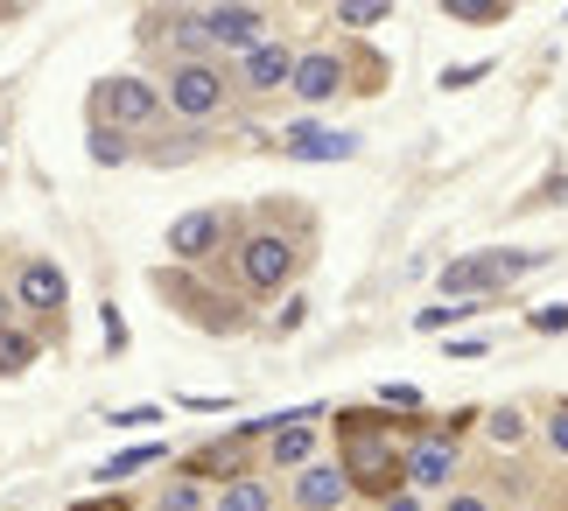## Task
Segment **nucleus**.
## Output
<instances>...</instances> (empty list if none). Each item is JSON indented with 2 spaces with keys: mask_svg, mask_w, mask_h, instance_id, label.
<instances>
[{
  "mask_svg": "<svg viewBox=\"0 0 568 511\" xmlns=\"http://www.w3.org/2000/svg\"><path fill=\"white\" fill-rule=\"evenodd\" d=\"M337 470L352 498H393L407 491V449H393V413L379 407H337Z\"/></svg>",
  "mask_w": 568,
  "mask_h": 511,
  "instance_id": "1",
  "label": "nucleus"
},
{
  "mask_svg": "<svg viewBox=\"0 0 568 511\" xmlns=\"http://www.w3.org/2000/svg\"><path fill=\"white\" fill-rule=\"evenodd\" d=\"M155 295H162V308H176L183 323L204 329V337H239V329L253 323L246 302H232V295H217V287H204L190 266H155Z\"/></svg>",
  "mask_w": 568,
  "mask_h": 511,
  "instance_id": "2",
  "label": "nucleus"
},
{
  "mask_svg": "<svg viewBox=\"0 0 568 511\" xmlns=\"http://www.w3.org/2000/svg\"><path fill=\"white\" fill-rule=\"evenodd\" d=\"M232 92L239 84L225 78V63L217 57H190V63H169V78H162V105L176 120H190V126H204V120H217L232 105Z\"/></svg>",
  "mask_w": 568,
  "mask_h": 511,
  "instance_id": "3",
  "label": "nucleus"
},
{
  "mask_svg": "<svg viewBox=\"0 0 568 511\" xmlns=\"http://www.w3.org/2000/svg\"><path fill=\"white\" fill-rule=\"evenodd\" d=\"M548 266V253H470V259H449L443 266V295L456 302H491L498 287H513L519 274Z\"/></svg>",
  "mask_w": 568,
  "mask_h": 511,
  "instance_id": "4",
  "label": "nucleus"
},
{
  "mask_svg": "<svg viewBox=\"0 0 568 511\" xmlns=\"http://www.w3.org/2000/svg\"><path fill=\"white\" fill-rule=\"evenodd\" d=\"M155 120H162V84H155V78L113 71V78H99V84H92V126H120V133H134V126H155Z\"/></svg>",
  "mask_w": 568,
  "mask_h": 511,
  "instance_id": "5",
  "label": "nucleus"
},
{
  "mask_svg": "<svg viewBox=\"0 0 568 511\" xmlns=\"http://www.w3.org/2000/svg\"><path fill=\"white\" fill-rule=\"evenodd\" d=\"M260 435H274L267 420H239L225 441H204V449L183 456V477H190V483H217V491H225V483H239V477H253V441H260Z\"/></svg>",
  "mask_w": 568,
  "mask_h": 511,
  "instance_id": "6",
  "label": "nucleus"
},
{
  "mask_svg": "<svg viewBox=\"0 0 568 511\" xmlns=\"http://www.w3.org/2000/svg\"><path fill=\"white\" fill-rule=\"evenodd\" d=\"M302 274V246L288 232H246L239 238V280L253 287V295H281Z\"/></svg>",
  "mask_w": 568,
  "mask_h": 511,
  "instance_id": "7",
  "label": "nucleus"
},
{
  "mask_svg": "<svg viewBox=\"0 0 568 511\" xmlns=\"http://www.w3.org/2000/svg\"><path fill=\"white\" fill-rule=\"evenodd\" d=\"M63 302H71L63 266H57V259H21V274H14V308H21V316H36L42 329H57V344H63Z\"/></svg>",
  "mask_w": 568,
  "mask_h": 511,
  "instance_id": "8",
  "label": "nucleus"
},
{
  "mask_svg": "<svg viewBox=\"0 0 568 511\" xmlns=\"http://www.w3.org/2000/svg\"><path fill=\"white\" fill-rule=\"evenodd\" d=\"M196 21H204V50L217 57H246L267 42V8H196Z\"/></svg>",
  "mask_w": 568,
  "mask_h": 511,
  "instance_id": "9",
  "label": "nucleus"
},
{
  "mask_svg": "<svg viewBox=\"0 0 568 511\" xmlns=\"http://www.w3.org/2000/svg\"><path fill=\"white\" fill-rule=\"evenodd\" d=\"M456 470H464V449H456L449 435L422 428V435L407 441V491H449Z\"/></svg>",
  "mask_w": 568,
  "mask_h": 511,
  "instance_id": "10",
  "label": "nucleus"
},
{
  "mask_svg": "<svg viewBox=\"0 0 568 511\" xmlns=\"http://www.w3.org/2000/svg\"><path fill=\"white\" fill-rule=\"evenodd\" d=\"M225 238H232V217L225 211H190V217L169 225V259H176V266H204Z\"/></svg>",
  "mask_w": 568,
  "mask_h": 511,
  "instance_id": "11",
  "label": "nucleus"
},
{
  "mask_svg": "<svg viewBox=\"0 0 568 511\" xmlns=\"http://www.w3.org/2000/svg\"><path fill=\"white\" fill-rule=\"evenodd\" d=\"M281 154H288V162H352V154H358V133L295 120V126H281Z\"/></svg>",
  "mask_w": 568,
  "mask_h": 511,
  "instance_id": "12",
  "label": "nucleus"
},
{
  "mask_svg": "<svg viewBox=\"0 0 568 511\" xmlns=\"http://www.w3.org/2000/svg\"><path fill=\"white\" fill-rule=\"evenodd\" d=\"M288 78H295V50L288 42H260V50H246L239 57V71H232V84L239 92H288Z\"/></svg>",
  "mask_w": 568,
  "mask_h": 511,
  "instance_id": "13",
  "label": "nucleus"
},
{
  "mask_svg": "<svg viewBox=\"0 0 568 511\" xmlns=\"http://www.w3.org/2000/svg\"><path fill=\"white\" fill-rule=\"evenodd\" d=\"M316 413H331V407H295V420H281V428L267 435L274 470H310L316 462Z\"/></svg>",
  "mask_w": 568,
  "mask_h": 511,
  "instance_id": "14",
  "label": "nucleus"
},
{
  "mask_svg": "<svg viewBox=\"0 0 568 511\" xmlns=\"http://www.w3.org/2000/svg\"><path fill=\"white\" fill-rule=\"evenodd\" d=\"M288 92H295L302 105H331V99L344 92V57H337V50H310V57H295Z\"/></svg>",
  "mask_w": 568,
  "mask_h": 511,
  "instance_id": "15",
  "label": "nucleus"
},
{
  "mask_svg": "<svg viewBox=\"0 0 568 511\" xmlns=\"http://www.w3.org/2000/svg\"><path fill=\"white\" fill-rule=\"evenodd\" d=\"M295 504L302 511H344L352 504V483H344L337 462H310V470H295Z\"/></svg>",
  "mask_w": 568,
  "mask_h": 511,
  "instance_id": "16",
  "label": "nucleus"
},
{
  "mask_svg": "<svg viewBox=\"0 0 568 511\" xmlns=\"http://www.w3.org/2000/svg\"><path fill=\"white\" fill-rule=\"evenodd\" d=\"M42 358V337H29V329H0V379H21V371H29Z\"/></svg>",
  "mask_w": 568,
  "mask_h": 511,
  "instance_id": "17",
  "label": "nucleus"
},
{
  "mask_svg": "<svg viewBox=\"0 0 568 511\" xmlns=\"http://www.w3.org/2000/svg\"><path fill=\"white\" fill-rule=\"evenodd\" d=\"M443 21H464V29H491V21H513V0H443Z\"/></svg>",
  "mask_w": 568,
  "mask_h": 511,
  "instance_id": "18",
  "label": "nucleus"
},
{
  "mask_svg": "<svg viewBox=\"0 0 568 511\" xmlns=\"http://www.w3.org/2000/svg\"><path fill=\"white\" fill-rule=\"evenodd\" d=\"M211 511H274V491L260 477H239V483H225V491L211 498Z\"/></svg>",
  "mask_w": 568,
  "mask_h": 511,
  "instance_id": "19",
  "label": "nucleus"
},
{
  "mask_svg": "<svg viewBox=\"0 0 568 511\" xmlns=\"http://www.w3.org/2000/svg\"><path fill=\"white\" fill-rule=\"evenodd\" d=\"M84 154H92L99 168H120L126 154H134V141H126L120 126H92V133H84Z\"/></svg>",
  "mask_w": 568,
  "mask_h": 511,
  "instance_id": "20",
  "label": "nucleus"
},
{
  "mask_svg": "<svg viewBox=\"0 0 568 511\" xmlns=\"http://www.w3.org/2000/svg\"><path fill=\"white\" fill-rule=\"evenodd\" d=\"M162 456H169V449H162V441H141V449H120V456H113V462H105V470H99V477H105V483H120V477H141V470H148V462H162Z\"/></svg>",
  "mask_w": 568,
  "mask_h": 511,
  "instance_id": "21",
  "label": "nucleus"
},
{
  "mask_svg": "<svg viewBox=\"0 0 568 511\" xmlns=\"http://www.w3.org/2000/svg\"><path fill=\"white\" fill-rule=\"evenodd\" d=\"M331 21H344V29H379V21H393L386 0H337Z\"/></svg>",
  "mask_w": 568,
  "mask_h": 511,
  "instance_id": "22",
  "label": "nucleus"
},
{
  "mask_svg": "<svg viewBox=\"0 0 568 511\" xmlns=\"http://www.w3.org/2000/svg\"><path fill=\"white\" fill-rule=\"evenodd\" d=\"M155 511H211V504H204V483H190V477H176V483H162V498H155Z\"/></svg>",
  "mask_w": 568,
  "mask_h": 511,
  "instance_id": "23",
  "label": "nucleus"
},
{
  "mask_svg": "<svg viewBox=\"0 0 568 511\" xmlns=\"http://www.w3.org/2000/svg\"><path fill=\"white\" fill-rule=\"evenodd\" d=\"M190 154H204V133H183V141H155V147H148V162H155V168H176V162H190Z\"/></svg>",
  "mask_w": 568,
  "mask_h": 511,
  "instance_id": "24",
  "label": "nucleus"
},
{
  "mask_svg": "<svg viewBox=\"0 0 568 511\" xmlns=\"http://www.w3.org/2000/svg\"><path fill=\"white\" fill-rule=\"evenodd\" d=\"M485 428H491V441H498V449H513V441L527 435V420H519L513 407H498V413H485Z\"/></svg>",
  "mask_w": 568,
  "mask_h": 511,
  "instance_id": "25",
  "label": "nucleus"
},
{
  "mask_svg": "<svg viewBox=\"0 0 568 511\" xmlns=\"http://www.w3.org/2000/svg\"><path fill=\"white\" fill-rule=\"evenodd\" d=\"M477 78H491V63H449V71H443V92H470Z\"/></svg>",
  "mask_w": 568,
  "mask_h": 511,
  "instance_id": "26",
  "label": "nucleus"
},
{
  "mask_svg": "<svg viewBox=\"0 0 568 511\" xmlns=\"http://www.w3.org/2000/svg\"><path fill=\"white\" fill-rule=\"evenodd\" d=\"M99 329H105V350H113V358H120V350H126V316H120L113 302L99 308Z\"/></svg>",
  "mask_w": 568,
  "mask_h": 511,
  "instance_id": "27",
  "label": "nucleus"
},
{
  "mask_svg": "<svg viewBox=\"0 0 568 511\" xmlns=\"http://www.w3.org/2000/svg\"><path fill=\"white\" fill-rule=\"evenodd\" d=\"M105 420L134 435V428H155V420H162V407H120V413H105Z\"/></svg>",
  "mask_w": 568,
  "mask_h": 511,
  "instance_id": "28",
  "label": "nucleus"
},
{
  "mask_svg": "<svg viewBox=\"0 0 568 511\" xmlns=\"http://www.w3.org/2000/svg\"><path fill=\"white\" fill-rule=\"evenodd\" d=\"M379 407H407L414 413V407H422V392H414V386H379Z\"/></svg>",
  "mask_w": 568,
  "mask_h": 511,
  "instance_id": "29",
  "label": "nucleus"
},
{
  "mask_svg": "<svg viewBox=\"0 0 568 511\" xmlns=\"http://www.w3.org/2000/svg\"><path fill=\"white\" fill-rule=\"evenodd\" d=\"M534 329H540V337H561V329H568V302H561V308H540Z\"/></svg>",
  "mask_w": 568,
  "mask_h": 511,
  "instance_id": "30",
  "label": "nucleus"
},
{
  "mask_svg": "<svg viewBox=\"0 0 568 511\" xmlns=\"http://www.w3.org/2000/svg\"><path fill=\"white\" fill-rule=\"evenodd\" d=\"M443 511H491V504L477 498V491H456V498H443Z\"/></svg>",
  "mask_w": 568,
  "mask_h": 511,
  "instance_id": "31",
  "label": "nucleus"
},
{
  "mask_svg": "<svg viewBox=\"0 0 568 511\" xmlns=\"http://www.w3.org/2000/svg\"><path fill=\"white\" fill-rule=\"evenodd\" d=\"M71 511H134V504H126V498H78Z\"/></svg>",
  "mask_w": 568,
  "mask_h": 511,
  "instance_id": "32",
  "label": "nucleus"
},
{
  "mask_svg": "<svg viewBox=\"0 0 568 511\" xmlns=\"http://www.w3.org/2000/svg\"><path fill=\"white\" fill-rule=\"evenodd\" d=\"M548 441H555V449H561V456H568V407H561V413H555V420H548Z\"/></svg>",
  "mask_w": 568,
  "mask_h": 511,
  "instance_id": "33",
  "label": "nucleus"
},
{
  "mask_svg": "<svg viewBox=\"0 0 568 511\" xmlns=\"http://www.w3.org/2000/svg\"><path fill=\"white\" fill-rule=\"evenodd\" d=\"M14 316H21V308H14V287H8V280H0V329H8Z\"/></svg>",
  "mask_w": 568,
  "mask_h": 511,
  "instance_id": "34",
  "label": "nucleus"
},
{
  "mask_svg": "<svg viewBox=\"0 0 568 511\" xmlns=\"http://www.w3.org/2000/svg\"><path fill=\"white\" fill-rule=\"evenodd\" d=\"M386 511H422V491H393V498H386Z\"/></svg>",
  "mask_w": 568,
  "mask_h": 511,
  "instance_id": "35",
  "label": "nucleus"
},
{
  "mask_svg": "<svg viewBox=\"0 0 568 511\" xmlns=\"http://www.w3.org/2000/svg\"><path fill=\"white\" fill-rule=\"evenodd\" d=\"M0 21H21V8H0Z\"/></svg>",
  "mask_w": 568,
  "mask_h": 511,
  "instance_id": "36",
  "label": "nucleus"
}]
</instances>
